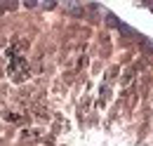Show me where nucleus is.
<instances>
[{
  "instance_id": "obj_1",
  "label": "nucleus",
  "mask_w": 153,
  "mask_h": 146,
  "mask_svg": "<svg viewBox=\"0 0 153 146\" xmlns=\"http://www.w3.org/2000/svg\"><path fill=\"white\" fill-rule=\"evenodd\" d=\"M5 57H7V73H10V78L12 80H24L28 75V61L19 54V40H14L7 47Z\"/></svg>"
}]
</instances>
